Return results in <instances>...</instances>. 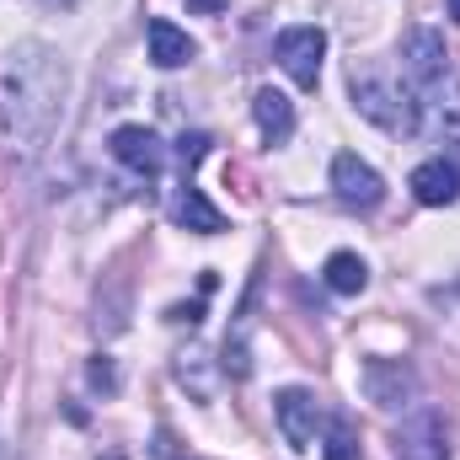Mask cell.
I'll return each instance as SVG.
<instances>
[{
	"instance_id": "1",
	"label": "cell",
	"mask_w": 460,
	"mask_h": 460,
	"mask_svg": "<svg viewBox=\"0 0 460 460\" xmlns=\"http://www.w3.org/2000/svg\"><path fill=\"white\" fill-rule=\"evenodd\" d=\"M65 92H70V70L49 43H16V54L5 59L0 75V134L11 150L38 155L65 113Z\"/></svg>"
},
{
	"instance_id": "2",
	"label": "cell",
	"mask_w": 460,
	"mask_h": 460,
	"mask_svg": "<svg viewBox=\"0 0 460 460\" xmlns=\"http://www.w3.org/2000/svg\"><path fill=\"white\" fill-rule=\"evenodd\" d=\"M353 102H358V113L369 118L375 128H385V134H418V123H423V102L407 92V81L402 86H391V81H375V75H353Z\"/></svg>"
},
{
	"instance_id": "3",
	"label": "cell",
	"mask_w": 460,
	"mask_h": 460,
	"mask_svg": "<svg viewBox=\"0 0 460 460\" xmlns=\"http://www.w3.org/2000/svg\"><path fill=\"white\" fill-rule=\"evenodd\" d=\"M402 81L418 102H434L450 86V54H445V38L434 27H412L402 38Z\"/></svg>"
},
{
	"instance_id": "4",
	"label": "cell",
	"mask_w": 460,
	"mask_h": 460,
	"mask_svg": "<svg viewBox=\"0 0 460 460\" xmlns=\"http://www.w3.org/2000/svg\"><path fill=\"white\" fill-rule=\"evenodd\" d=\"M273 59L284 65V75H289L300 92H316L322 59H327V32H322V27H284V32L273 38Z\"/></svg>"
},
{
	"instance_id": "5",
	"label": "cell",
	"mask_w": 460,
	"mask_h": 460,
	"mask_svg": "<svg viewBox=\"0 0 460 460\" xmlns=\"http://www.w3.org/2000/svg\"><path fill=\"white\" fill-rule=\"evenodd\" d=\"M358 385H364V396H369L375 407H385V412H402V407H412V396H418V375H412L402 358H364Z\"/></svg>"
},
{
	"instance_id": "6",
	"label": "cell",
	"mask_w": 460,
	"mask_h": 460,
	"mask_svg": "<svg viewBox=\"0 0 460 460\" xmlns=\"http://www.w3.org/2000/svg\"><path fill=\"white\" fill-rule=\"evenodd\" d=\"M273 418H279L284 445L305 456V450L316 445V429H322V402H316L305 385H284V391L273 396Z\"/></svg>"
},
{
	"instance_id": "7",
	"label": "cell",
	"mask_w": 460,
	"mask_h": 460,
	"mask_svg": "<svg viewBox=\"0 0 460 460\" xmlns=\"http://www.w3.org/2000/svg\"><path fill=\"white\" fill-rule=\"evenodd\" d=\"M396 460H450V429L434 407H412L396 429Z\"/></svg>"
},
{
	"instance_id": "8",
	"label": "cell",
	"mask_w": 460,
	"mask_h": 460,
	"mask_svg": "<svg viewBox=\"0 0 460 460\" xmlns=\"http://www.w3.org/2000/svg\"><path fill=\"white\" fill-rule=\"evenodd\" d=\"M108 150H113L118 166H128L134 177H161V166H166V145H161V134L145 128V123H123V128H113Z\"/></svg>"
},
{
	"instance_id": "9",
	"label": "cell",
	"mask_w": 460,
	"mask_h": 460,
	"mask_svg": "<svg viewBox=\"0 0 460 460\" xmlns=\"http://www.w3.org/2000/svg\"><path fill=\"white\" fill-rule=\"evenodd\" d=\"M332 188H338V199L353 204V209H375V204L385 199V177H380L369 161H358L353 150L332 155Z\"/></svg>"
},
{
	"instance_id": "10",
	"label": "cell",
	"mask_w": 460,
	"mask_h": 460,
	"mask_svg": "<svg viewBox=\"0 0 460 460\" xmlns=\"http://www.w3.org/2000/svg\"><path fill=\"white\" fill-rule=\"evenodd\" d=\"M407 188H412V199H418V204L445 209V204H456V199H460V166H456V161H445V155H434V161L412 166Z\"/></svg>"
},
{
	"instance_id": "11",
	"label": "cell",
	"mask_w": 460,
	"mask_h": 460,
	"mask_svg": "<svg viewBox=\"0 0 460 460\" xmlns=\"http://www.w3.org/2000/svg\"><path fill=\"white\" fill-rule=\"evenodd\" d=\"M252 305H257V279H252V289H246V300H241V311H235V327L226 332V358H220V369H226L230 380H246V375H252V327H257Z\"/></svg>"
},
{
	"instance_id": "12",
	"label": "cell",
	"mask_w": 460,
	"mask_h": 460,
	"mask_svg": "<svg viewBox=\"0 0 460 460\" xmlns=\"http://www.w3.org/2000/svg\"><path fill=\"white\" fill-rule=\"evenodd\" d=\"M145 38H150V65H155V70H182V65L199 54V49H193V38H188L182 27H172L166 16H155Z\"/></svg>"
},
{
	"instance_id": "13",
	"label": "cell",
	"mask_w": 460,
	"mask_h": 460,
	"mask_svg": "<svg viewBox=\"0 0 460 460\" xmlns=\"http://www.w3.org/2000/svg\"><path fill=\"white\" fill-rule=\"evenodd\" d=\"M252 118H257V128H262L268 145H284V139L295 134V102H289L284 92H273V86H262V92L252 97Z\"/></svg>"
},
{
	"instance_id": "14",
	"label": "cell",
	"mask_w": 460,
	"mask_h": 460,
	"mask_svg": "<svg viewBox=\"0 0 460 460\" xmlns=\"http://www.w3.org/2000/svg\"><path fill=\"white\" fill-rule=\"evenodd\" d=\"M172 215H177V226L193 230V235H220V230H226V215H220V209L204 199V188H193V182H182Z\"/></svg>"
},
{
	"instance_id": "15",
	"label": "cell",
	"mask_w": 460,
	"mask_h": 460,
	"mask_svg": "<svg viewBox=\"0 0 460 460\" xmlns=\"http://www.w3.org/2000/svg\"><path fill=\"white\" fill-rule=\"evenodd\" d=\"M322 279H327V289H332V295H364L369 268H364V257H358V252H332V257H327V268H322Z\"/></svg>"
},
{
	"instance_id": "16",
	"label": "cell",
	"mask_w": 460,
	"mask_h": 460,
	"mask_svg": "<svg viewBox=\"0 0 460 460\" xmlns=\"http://www.w3.org/2000/svg\"><path fill=\"white\" fill-rule=\"evenodd\" d=\"M322 460H358V434L348 429V418H338L327 429V445H322Z\"/></svg>"
},
{
	"instance_id": "17",
	"label": "cell",
	"mask_w": 460,
	"mask_h": 460,
	"mask_svg": "<svg viewBox=\"0 0 460 460\" xmlns=\"http://www.w3.org/2000/svg\"><path fill=\"white\" fill-rule=\"evenodd\" d=\"M204 155H209V134H182V139H177V161H182V172H193Z\"/></svg>"
},
{
	"instance_id": "18",
	"label": "cell",
	"mask_w": 460,
	"mask_h": 460,
	"mask_svg": "<svg viewBox=\"0 0 460 460\" xmlns=\"http://www.w3.org/2000/svg\"><path fill=\"white\" fill-rule=\"evenodd\" d=\"M86 375H92V385H97L102 396H113V391H118V369H113V358H92V369H86Z\"/></svg>"
},
{
	"instance_id": "19",
	"label": "cell",
	"mask_w": 460,
	"mask_h": 460,
	"mask_svg": "<svg viewBox=\"0 0 460 460\" xmlns=\"http://www.w3.org/2000/svg\"><path fill=\"white\" fill-rule=\"evenodd\" d=\"M172 322H188V327H193V322H204V300H193V305H177V311H172Z\"/></svg>"
},
{
	"instance_id": "20",
	"label": "cell",
	"mask_w": 460,
	"mask_h": 460,
	"mask_svg": "<svg viewBox=\"0 0 460 460\" xmlns=\"http://www.w3.org/2000/svg\"><path fill=\"white\" fill-rule=\"evenodd\" d=\"M188 5L204 11V16H220V11H226V0H188Z\"/></svg>"
},
{
	"instance_id": "21",
	"label": "cell",
	"mask_w": 460,
	"mask_h": 460,
	"mask_svg": "<svg viewBox=\"0 0 460 460\" xmlns=\"http://www.w3.org/2000/svg\"><path fill=\"white\" fill-rule=\"evenodd\" d=\"M43 5H49V11H75L81 0H43Z\"/></svg>"
},
{
	"instance_id": "22",
	"label": "cell",
	"mask_w": 460,
	"mask_h": 460,
	"mask_svg": "<svg viewBox=\"0 0 460 460\" xmlns=\"http://www.w3.org/2000/svg\"><path fill=\"white\" fill-rule=\"evenodd\" d=\"M450 16H456V22H460V0H450Z\"/></svg>"
},
{
	"instance_id": "23",
	"label": "cell",
	"mask_w": 460,
	"mask_h": 460,
	"mask_svg": "<svg viewBox=\"0 0 460 460\" xmlns=\"http://www.w3.org/2000/svg\"><path fill=\"white\" fill-rule=\"evenodd\" d=\"M97 460H123V456H97Z\"/></svg>"
}]
</instances>
